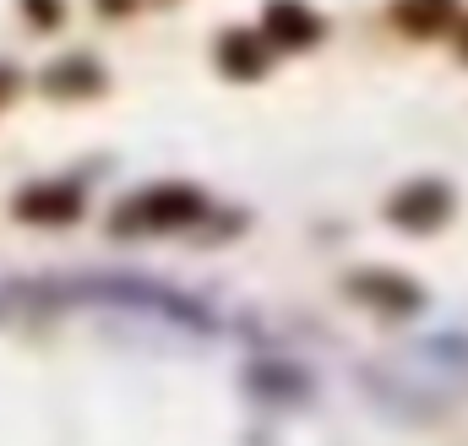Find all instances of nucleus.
Wrapping results in <instances>:
<instances>
[{
    "label": "nucleus",
    "mask_w": 468,
    "mask_h": 446,
    "mask_svg": "<svg viewBox=\"0 0 468 446\" xmlns=\"http://www.w3.org/2000/svg\"><path fill=\"white\" fill-rule=\"evenodd\" d=\"M392 27L409 38H441L458 27V0H392Z\"/></svg>",
    "instance_id": "obj_8"
},
{
    "label": "nucleus",
    "mask_w": 468,
    "mask_h": 446,
    "mask_svg": "<svg viewBox=\"0 0 468 446\" xmlns=\"http://www.w3.org/2000/svg\"><path fill=\"white\" fill-rule=\"evenodd\" d=\"M261 38L272 49H316L327 38V16L311 11L305 0H267L261 11Z\"/></svg>",
    "instance_id": "obj_3"
},
{
    "label": "nucleus",
    "mask_w": 468,
    "mask_h": 446,
    "mask_svg": "<svg viewBox=\"0 0 468 446\" xmlns=\"http://www.w3.org/2000/svg\"><path fill=\"white\" fill-rule=\"evenodd\" d=\"M11 213L22 223H44V228L77 223L82 218V186H77V180H38V186H22L16 202H11Z\"/></svg>",
    "instance_id": "obj_4"
},
{
    "label": "nucleus",
    "mask_w": 468,
    "mask_h": 446,
    "mask_svg": "<svg viewBox=\"0 0 468 446\" xmlns=\"http://www.w3.org/2000/svg\"><path fill=\"white\" fill-rule=\"evenodd\" d=\"M213 213V202L186 186V180H164V186H147L142 196L120 202V213L110 218V234H175V228H191Z\"/></svg>",
    "instance_id": "obj_1"
},
{
    "label": "nucleus",
    "mask_w": 468,
    "mask_h": 446,
    "mask_svg": "<svg viewBox=\"0 0 468 446\" xmlns=\"http://www.w3.org/2000/svg\"><path fill=\"white\" fill-rule=\"evenodd\" d=\"M452 44H458V60L468 66V16H458V27H452Z\"/></svg>",
    "instance_id": "obj_12"
},
{
    "label": "nucleus",
    "mask_w": 468,
    "mask_h": 446,
    "mask_svg": "<svg viewBox=\"0 0 468 446\" xmlns=\"http://www.w3.org/2000/svg\"><path fill=\"white\" fill-rule=\"evenodd\" d=\"M452 207H458V196L447 180H409L387 196V223H398L409 234H436L452 218Z\"/></svg>",
    "instance_id": "obj_2"
},
{
    "label": "nucleus",
    "mask_w": 468,
    "mask_h": 446,
    "mask_svg": "<svg viewBox=\"0 0 468 446\" xmlns=\"http://www.w3.org/2000/svg\"><path fill=\"white\" fill-rule=\"evenodd\" d=\"M11 93H16V71H11V66H0V110L11 104Z\"/></svg>",
    "instance_id": "obj_11"
},
{
    "label": "nucleus",
    "mask_w": 468,
    "mask_h": 446,
    "mask_svg": "<svg viewBox=\"0 0 468 446\" xmlns=\"http://www.w3.org/2000/svg\"><path fill=\"white\" fill-rule=\"evenodd\" d=\"M22 16L38 27V33H55L66 22V0H22Z\"/></svg>",
    "instance_id": "obj_9"
},
{
    "label": "nucleus",
    "mask_w": 468,
    "mask_h": 446,
    "mask_svg": "<svg viewBox=\"0 0 468 446\" xmlns=\"http://www.w3.org/2000/svg\"><path fill=\"white\" fill-rule=\"evenodd\" d=\"M213 60L229 82H261L267 77V60H272V44L250 27H229L218 44H213Z\"/></svg>",
    "instance_id": "obj_7"
},
{
    "label": "nucleus",
    "mask_w": 468,
    "mask_h": 446,
    "mask_svg": "<svg viewBox=\"0 0 468 446\" xmlns=\"http://www.w3.org/2000/svg\"><path fill=\"white\" fill-rule=\"evenodd\" d=\"M38 88H44L49 99H60V104H77V99H99V93L110 88V77H104V66H99L93 55H60V60L38 77Z\"/></svg>",
    "instance_id": "obj_6"
},
{
    "label": "nucleus",
    "mask_w": 468,
    "mask_h": 446,
    "mask_svg": "<svg viewBox=\"0 0 468 446\" xmlns=\"http://www.w3.org/2000/svg\"><path fill=\"white\" fill-rule=\"evenodd\" d=\"M349 294H354V300H365V305H376V311H387V316H409V311H420V305H425V294H420V283H414V278H403V272H381V267L354 272Z\"/></svg>",
    "instance_id": "obj_5"
},
{
    "label": "nucleus",
    "mask_w": 468,
    "mask_h": 446,
    "mask_svg": "<svg viewBox=\"0 0 468 446\" xmlns=\"http://www.w3.org/2000/svg\"><path fill=\"white\" fill-rule=\"evenodd\" d=\"M136 5H142V0H93V11H99V16H110V22H115V16H131Z\"/></svg>",
    "instance_id": "obj_10"
}]
</instances>
